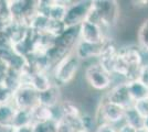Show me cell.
<instances>
[{"label": "cell", "mask_w": 148, "mask_h": 132, "mask_svg": "<svg viewBox=\"0 0 148 132\" xmlns=\"http://www.w3.org/2000/svg\"><path fill=\"white\" fill-rule=\"evenodd\" d=\"M80 41V28H68L65 31L54 40V47L64 54L73 52L77 42Z\"/></svg>", "instance_id": "obj_10"}, {"label": "cell", "mask_w": 148, "mask_h": 132, "mask_svg": "<svg viewBox=\"0 0 148 132\" xmlns=\"http://www.w3.org/2000/svg\"><path fill=\"white\" fill-rule=\"evenodd\" d=\"M62 101L61 88L56 85H53L52 87L48 89L47 91L39 94V104L43 105L50 108H56Z\"/></svg>", "instance_id": "obj_12"}, {"label": "cell", "mask_w": 148, "mask_h": 132, "mask_svg": "<svg viewBox=\"0 0 148 132\" xmlns=\"http://www.w3.org/2000/svg\"><path fill=\"white\" fill-rule=\"evenodd\" d=\"M127 85H128V90H130V97H132V99H133L134 102L148 97V87L145 86L143 83L139 82L138 79L128 82Z\"/></svg>", "instance_id": "obj_16"}, {"label": "cell", "mask_w": 148, "mask_h": 132, "mask_svg": "<svg viewBox=\"0 0 148 132\" xmlns=\"http://www.w3.org/2000/svg\"><path fill=\"white\" fill-rule=\"evenodd\" d=\"M16 111H17V108L12 102L0 105V126H12Z\"/></svg>", "instance_id": "obj_17"}, {"label": "cell", "mask_w": 148, "mask_h": 132, "mask_svg": "<svg viewBox=\"0 0 148 132\" xmlns=\"http://www.w3.org/2000/svg\"><path fill=\"white\" fill-rule=\"evenodd\" d=\"M13 93L3 83H0V105L12 102Z\"/></svg>", "instance_id": "obj_21"}, {"label": "cell", "mask_w": 148, "mask_h": 132, "mask_svg": "<svg viewBox=\"0 0 148 132\" xmlns=\"http://www.w3.org/2000/svg\"><path fill=\"white\" fill-rule=\"evenodd\" d=\"M1 132H17V128H14V127H12V126L2 127Z\"/></svg>", "instance_id": "obj_30"}, {"label": "cell", "mask_w": 148, "mask_h": 132, "mask_svg": "<svg viewBox=\"0 0 148 132\" xmlns=\"http://www.w3.org/2000/svg\"><path fill=\"white\" fill-rule=\"evenodd\" d=\"M138 81L148 87V64H144L138 74Z\"/></svg>", "instance_id": "obj_25"}, {"label": "cell", "mask_w": 148, "mask_h": 132, "mask_svg": "<svg viewBox=\"0 0 148 132\" xmlns=\"http://www.w3.org/2000/svg\"><path fill=\"white\" fill-rule=\"evenodd\" d=\"M84 81L90 89L105 94L113 86V74L107 72L97 61H94L84 69Z\"/></svg>", "instance_id": "obj_2"}, {"label": "cell", "mask_w": 148, "mask_h": 132, "mask_svg": "<svg viewBox=\"0 0 148 132\" xmlns=\"http://www.w3.org/2000/svg\"><path fill=\"white\" fill-rule=\"evenodd\" d=\"M117 129H118V132H139L140 130H137L136 128L134 127L130 126V125H127V123H121L119 126H117Z\"/></svg>", "instance_id": "obj_28"}, {"label": "cell", "mask_w": 148, "mask_h": 132, "mask_svg": "<svg viewBox=\"0 0 148 132\" xmlns=\"http://www.w3.org/2000/svg\"><path fill=\"white\" fill-rule=\"evenodd\" d=\"M136 39L137 45L140 47V50L145 53H148V18L143 20L137 28Z\"/></svg>", "instance_id": "obj_18"}, {"label": "cell", "mask_w": 148, "mask_h": 132, "mask_svg": "<svg viewBox=\"0 0 148 132\" xmlns=\"http://www.w3.org/2000/svg\"><path fill=\"white\" fill-rule=\"evenodd\" d=\"M74 132H87V131H85V130H82V129H81V130H76V131H74Z\"/></svg>", "instance_id": "obj_32"}, {"label": "cell", "mask_w": 148, "mask_h": 132, "mask_svg": "<svg viewBox=\"0 0 148 132\" xmlns=\"http://www.w3.org/2000/svg\"><path fill=\"white\" fill-rule=\"evenodd\" d=\"M80 121L82 129L87 132H95L96 128L99 126L97 120L95 118V114L91 112H86V111H83V113L81 114Z\"/></svg>", "instance_id": "obj_20"}, {"label": "cell", "mask_w": 148, "mask_h": 132, "mask_svg": "<svg viewBox=\"0 0 148 132\" xmlns=\"http://www.w3.org/2000/svg\"><path fill=\"white\" fill-rule=\"evenodd\" d=\"M17 132H34V130H33V125L32 126L19 128V129H17Z\"/></svg>", "instance_id": "obj_29"}, {"label": "cell", "mask_w": 148, "mask_h": 132, "mask_svg": "<svg viewBox=\"0 0 148 132\" xmlns=\"http://www.w3.org/2000/svg\"><path fill=\"white\" fill-rule=\"evenodd\" d=\"M33 130L34 132H56V121L34 123Z\"/></svg>", "instance_id": "obj_22"}, {"label": "cell", "mask_w": 148, "mask_h": 132, "mask_svg": "<svg viewBox=\"0 0 148 132\" xmlns=\"http://www.w3.org/2000/svg\"><path fill=\"white\" fill-rule=\"evenodd\" d=\"M145 129L148 131V116L145 118Z\"/></svg>", "instance_id": "obj_31"}, {"label": "cell", "mask_w": 148, "mask_h": 132, "mask_svg": "<svg viewBox=\"0 0 148 132\" xmlns=\"http://www.w3.org/2000/svg\"><path fill=\"white\" fill-rule=\"evenodd\" d=\"M2 65H3V62H2V61H0V69H1V67H2Z\"/></svg>", "instance_id": "obj_33"}, {"label": "cell", "mask_w": 148, "mask_h": 132, "mask_svg": "<svg viewBox=\"0 0 148 132\" xmlns=\"http://www.w3.org/2000/svg\"><path fill=\"white\" fill-rule=\"evenodd\" d=\"M128 83V82H127ZM127 83L116 84L113 85L108 91H106L103 97L108 101H112L114 104H117L124 108H130L134 105V101L132 99L128 90Z\"/></svg>", "instance_id": "obj_9"}, {"label": "cell", "mask_w": 148, "mask_h": 132, "mask_svg": "<svg viewBox=\"0 0 148 132\" xmlns=\"http://www.w3.org/2000/svg\"><path fill=\"white\" fill-rule=\"evenodd\" d=\"M76 131L66 120L60 119L56 121V132H74Z\"/></svg>", "instance_id": "obj_24"}, {"label": "cell", "mask_w": 148, "mask_h": 132, "mask_svg": "<svg viewBox=\"0 0 148 132\" xmlns=\"http://www.w3.org/2000/svg\"><path fill=\"white\" fill-rule=\"evenodd\" d=\"M124 122L136 128L137 130L145 129V118L136 110L134 106L126 108L125 116H124Z\"/></svg>", "instance_id": "obj_15"}, {"label": "cell", "mask_w": 148, "mask_h": 132, "mask_svg": "<svg viewBox=\"0 0 148 132\" xmlns=\"http://www.w3.org/2000/svg\"><path fill=\"white\" fill-rule=\"evenodd\" d=\"M12 104L17 109L32 110L39 105V93L29 84H23L13 94Z\"/></svg>", "instance_id": "obj_7"}, {"label": "cell", "mask_w": 148, "mask_h": 132, "mask_svg": "<svg viewBox=\"0 0 148 132\" xmlns=\"http://www.w3.org/2000/svg\"><path fill=\"white\" fill-rule=\"evenodd\" d=\"M82 61L73 52L69 53L53 67L51 72L53 84L60 88L66 87L75 81L82 65Z\"/></svg>", "instance_id": "obj_1"}, {"label": "cell", "mask_w": 148, "mask_h": 132, "mask_svg": "<svg viewBox=\"0 0 148 132\" xmlns=\"http://www.w3.org/2000/svg\"><path fill=\"white\" fill-rule=\"evenodd\" d=\"M80 28V40L83 42L91 44H102L104 43L110 37V33L104 30L102 26L92 23L85 20L82 22Z\"/></svg>", "instance_id": "obj_8"}, {"label": "cell", "mask_w": 148, "mask_h": 132, "mask_svg": "<svg viewBox=\"0 0 148 132\" xmlns=\"http://www.w3.org/2000/svg\"><path fill=\"white\" fill-rule=\"evenodd\" d=\"M119 55L130 68L127 82L136 81L138 78L139 70L144 65V52L137 44H126L124 46H119Z\"/></svg>", "instance_id": "obj_5"}, {"label": "cell", "mask_w": 148, "mask_h": 132, "mask_svg": "<svg viewBox=\"0 0 148 132\" xmlns=\"http://www.w3.org/2000/svg\"><path fill=\"white\" fill-rule=\"evenodd\" d=\"M92 7L110 30L116 28L122 20V6L115 0H94Z\"/></svg>", "instance_id": "obj_3"}, {"label": "cell", "mask_w": 148, "mask_h": 132, "mask_svg": "<svg viewBox=\"0 0 148 132\" xmlns=\"http://www.w3.org/2000/svg\"><path fill=\"white\" fill-rule=\"evenodd\" d=\"M92 7V1H72L68 7L64 24L68 28L80 26L86 20L88 11Z\"/></svg>", "instance_id": "obj_6"}, {"label": "cell", "mask_w": 148, "mask_h": 132, "mask_svg": "<svg viewBox=\"0 0 148 132\" xmlns=\"http://www.w3.org/2000/svg\"><path fill=\"white\" fill-rule=\"evenodd\" d=\"M56 108H50L43 105H38L34 107L32 111L33 125L34 123H42V122H50V121H58V117L56 113Z\"/></svg>", "instance_id": "obj_14"}, {"label": "cell", "mask_w": 148, "mask_h": 132, "mask_svg": "<svg viewBox=\"0 0 148 132\" xmlns=\"http://www.w3.org/2000/svg\"><path fill=\"white\" fill-rule=\"evenodd\" d=\"M33 125V118H32V111L25 110V109H17L14 119H13L12 127L14 128H22Z\"/></svg>", "instance_id": "obj_19"}, {"label": "cell", "mask_w": 148, "mask_h": 132, "mask_svg": "<svg viewBox=\"0 0 148 132\" xmlns=\"http://www.w3.org/2000/svg\"><path fill=\"white\" fill-rule=\"evenodd\" d=\"M125 111L126 108L122 107L117 104H114L112 101H108L102 96L94 114L99 125L110 123L113 126H119L124 122Z\"/></svg>", "instance_id": "obj_4"}, {"label": "cell", "mask_w": 148, "mask_h": 132, "mask_svg": "<svg viewBox=\"0 0 148 132\" xmlns=\"http://www.w3.org/2000/svg\"><path fill=\"white\" fill-rule=\"evenodd\" d=\"M130 6L135 9V10H143V9H146L148 8V1L146 0H142V1H130Z\"/></svg>", "instance_id": "obj_27"}, {"label": "cell", "mask_w": 148, "mask_h": 132, "mask_svg": "<svg viewBox=\"0 0 148 132\" xmlns=\"http://www.w3.org/2000/svg\"><path fill=\"white\" fill-rule=\"evenodd\" d=\"M133 106L144 118H146L148 116V97L144 98V99H140L138 101H135Z\"/></svg>", "instance_id": "obj_23"}, {"label": "cell", "mask_w": 148, "mask_h": 132, "mask_svg": "<svg viewBox=\"0 0 148 132\" xmlns=\"http://www.w3.org/2000/svg\"><path fill=\"white\" fill-rule=\"evenodd\" d=\"M30 85L37 90L39 94L47 91L54 84L52 81V76L48 75L45 72H36L32 73L30 77Z\"/></svg>", "instance_id": "obj_13"}, {"label": "cell", "mask_w": 148, "mask_h": 132, "mask_svg": "<svg viewBox=\"0 0 148 132\" xmlns=\"http://www.w3.org/2000/svg\"><path fill=\"white\" fill-rule=\"evenodd\" d=\"M103 45L102 44H91L83 42V41H79L75 49H74V53L76 54V56L80 58L82 62L85 61H97V58L101 55V52L103 50Z\"/></svg>", "instance_id": "obj_11"}, {"label": "cell", "mask_w": 148, "mask_h": 132, "mask_svg": "<svg viewBox=\"0 0 148 132\" xmlns=\"http://www.w3.org/2000/svg\"><path fill=\"white\" fill-rule=\"evenodd\" d=\"M95 132H118L117 126H113L110 123H102L99 125Z\"/></svg>", "instance_id": "obj_26"}]
</instances>
